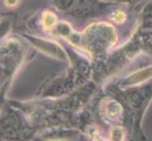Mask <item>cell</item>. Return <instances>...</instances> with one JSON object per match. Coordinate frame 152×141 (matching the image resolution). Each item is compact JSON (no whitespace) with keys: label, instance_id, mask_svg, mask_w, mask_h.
I'll list each match as a JSON object with an SVG mask.
<instances>
[{"label":"cell","instance_id":"cell-1","mask_svg":"<svg viewBox=\"0 0 152 141\" xmlns=\"http://www.w3.org/2000/svg\"><path fill=\"white\" fill-rule=\"evenodd\" d=\"M84 44L90 50H102L113 45L116 41L115 31L107 24L91 25L84 32Z\"/></svg>","mask_w":152,"mask_h":141},{"label":"cell","instance_id":"cell-2","mask_svg":"<svg viewBox=\"0 0 152 141\" xmlns=\"http://www.w3.org/2000/svg\"><path fill=\"white\" fill-rule=\"evenodd\" d=\"M57 22V17L54 13H52L50 12H48L44 14L43 16V24L44 27L48 29H50L54 27Z\"/></svg>","mask_w":152,"mask_h":141},{"label":"cell","instance_id":"cell-3","mask_svg":"<svg viewBox=\"0 0 152 141\" xmlns=\"http://www.w3.org/2000/svg\"><path fill=\"white\" fill-rule=\"evenodd\" d=\"M151 74H152V69L145 70V71L140 72L138 74H136L135 75H133L132 79V82H134V83H140L145 79H148Z\"/></svg>","mask_w":152,"mask_h":141},{"label":"cell","instance_id":"cell-4","mask_svg":"<svg viewBox=\"0 0 152 141\" xmlns=\"http://www.w3.org/2000/svg\"><path fill=\"white\" fill-rule=\"evenodd\" d=\"M107 110H108V113L110 114V116L113 117V116H116V115L118 114V112L120 111V106L116 103L112 102L109 104Z\"/></svg>","mask_w":152,"mask_h":141},{"label":"cell","instance_id":"cell-5","mask_svg":"<svg viewBox=\"0 0 152 141\" xmlns=\"http://www.w3.org/2000/svg\"><path fill=\"white\" fill-rule=\"evenodd\" d=\"M112 137L113 139H122L123 137V133L120 129H114L112 133Z\"/></svg>","mask_w":152,"mask_h":141},{"label":"cell","instance_id":"cell-6","mask_svg":"<svg viewBox=\"0 0 152 141\" xmlns=\"http://www.w3.org/2000/svg\"><path fill=\"white\" fill-rule=\"evenodd\" d=\"M126 20V15L123 12H118L114 17V21L116 23H123Z\"/></svg>","mask_w":152,"mask_h":141},{"label":"cell","instance_id":"cell-7","mask_svg":"<svg viewBox=\"0 0 152 141\" xmlns=\"http://www.w3.org/2000/svg\"><path fill=\"white\" fill-rule=\"evenodd\" d=\"M18 1L19 0H5V3H6L7 6L9 7H13V6H16Z\"/></svg>","mask_w":152,"mask_h":141}]
</instances>
